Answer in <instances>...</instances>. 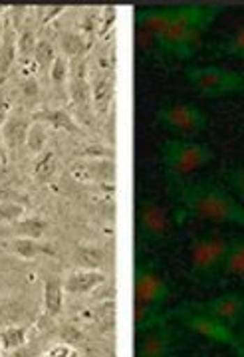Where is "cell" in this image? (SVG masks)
Instances as JSON below:
<instances>
[{
  "mask_svg": "<svg viewBox=\"0 0 244 357\" xmlns=\"http://www.w3.org/2000/svg\"><path fill=\"white\" fill-rule=\"evenodd\" d=\"M171 183H175L177 222L203 218L244 229V206L222 187L213 183H185L183 178H171Z\"/></svg>",
  "mask_w": 244,
  "mask_h": 357,
  "instance_id": "cell-1",
  "label": "cell"
},
{
  "mask_svg": "<svg viewBox=\"0 0 244 357\" xmlns=\"http://www.w3.org/2000/svg\"><path fill=\"white\" fill-rule=\"evenodd\" d=\"M224 8L219 4H189L175 6L173 18L163 36L157 42V50L175 60L193 58L205 32Z\"/></svg>",
  "mask_w": 244,
  "mask_h": 357,
  "instance_id": "cell-2",
  "label": "cell"
},
{
  "mask_svg": "<svg viewBox=\"0 0 244 357\" xmlns=\"http://www.w3.org/2000/svg\"><path fill=\"white\" fill-rule=\"evenodd\" d=\"M187 82L203 98L219 100L244 93V72L229 70L222 66H189L185 70Z\"/></svg>",
  "mask_w": 244,
  "mask_h": 357,
  "instance_id": "cell-3",
  "label": "cell"
},
{
  "mask_svg": "<svg viewBox=\"0 0 244 357\" xmlns=\"http://www.w3.org/2000/svg\"><path fill=\"white\" fill-rule=\"evenodd\" d=\"M213 149L191 139H169L161 147V161L171 178H185L189 173L213 161Z\"/></svg>",
  "mask_w": 244,
  "mask_h": 357,
  "instance_id": "cell-4",
  "label": "cell"
},
{
  "mask_svg": "<svg viewBox=\"0 0 244 357\" xmlns=\"http://www.w3.org/2000/svg\"><path fill=\"white\" fill-rule=\"evenodd\" d=\"M155 121L167 131L181 135V139H187L208 128V115L195 103L163 105L161 109H157Z\"/></svg>",
  "mask_w": 244,
  "mask_h": 357,
  "instance_id": "cell-5",
  "label": "cell"
},
{
  "mask_svg": "<svg viewBox=\"0 0 244 357\" xmlns=\"http://www.w3.org/2000/svg\"><path fill=\"white\" fill-rule=\"evenodd\" d=\"M167 318H179L191 332L199 333V335H203V337L215 342V344L229 345L234 351L238 349V335L234 333L232 328L224 326L222 321L213 318V316H208V314L197 312L189 304L175 307L173 312H167Z\"/></svg>",
  "mask_w": 244,
  "mask_h": 357,
  "instance_id": "cell-6",
  "label": "cell"
},
{
  "mask_svg": "<svg viewBox=\"0 0 244 357\" xmlns=\"http://www.w3.org/2000/svg\"><path fill=\"white\" fill-rule=\"evenodd\" d=\"M229 248V238L224 236H201L193 243L191 248V270L201 280H213L220 278L224 256Z\"/></svg>",
  "mask_w": 244,
  "mask_h": 357,
  "instance_id": "cell-7",
  "label": "cell"
},
{
  "mask_svg": "<svg viewBox=\"0 0 244 357\" xmlns=\"http://www.w3.org/2000/svg\"><path fill=\"white\" fill-rule=\"evenodd\" d=\"M133 296L137 306L161 310L169 298V284L155 268L137 264L133 272Z\"/></svg>",
  "mask_w": 244,
  "mask_h": 357,
  "instance_id": "cell-8",
  "label": "cell"
},
{
  "mask_svg": "<svg viewBox=\"0 0 244 357\" xmlns=\"http://www.w3.org/2000/svg\"><path fill=\"white\" fill-rule=\"evenodd\" d=\"M177 222L175 213L171 215L163 204L155 201H143L137 206V230L147 241H163L171 234Z\"/></svg>",
  "mask_w": 244,
  "mask_h": 357,
  "instance_id": "cell-9",
  "label": "cell"
},
{
  "mask_svg": "<svg viewBox=\"0 0 244 357\" xmlns=\"http://www.w3.org/2000/svg\"><path fill=\"white\" fill-rule=\"evenodd\" d=\"M189 306L197 310V312H203L208 314L213 318H217L222 321L224 326H229L234 330V326H238L244 319V296L243 294H222L219 298H213L208 302H193Z\"/></svg>",
  "mask_w": 244,
  "mask_h": 357,
  "instance_id": "cell-10",
  "label": "cell"
},
{
  "mask_svg": "<svg viewBox=\"0 0 244 357\" xmlns=\"http://www.w3.org/2000/svg\"><path fill=\"white\" fill-rule=\"evenodd\" d=\"M173 347V332L167 324H159L142 333V342L137 347V357H169Z\"/></svg>",
  "mask_w": 244,
  "mask_h": 357,
  "instance_id": "cell-11",
  "label": "cell"
},
{
  "mask_svg": "<svg viewBox=\"0 0 244 357\" xmlns=\"http://www.w3.org/2000/svg\"><path fill=\"white\" fill-rule=\"evenodd\" d=\"M30 126H32V115H26L22 112H13L10 114V117L4 123V128L0 129V139H2L6 153L16 151L22 145H26V135H28Z\"/></svg>",
  "mask_w": 244,
  "mask_h": 357,
  "instance_id": "cell-12",
  "label": "cell"
},
{
  "mask_svg": "<svg viewBox=\"0 0 244 357\" xmlns=\"http://www.w3.org/2000/svg\"><path fill=\"white\" fill-rule=\"evenodd\" d=\"M10 14L2 16V34H0V77H6V74L13 70L16 62V38L18 30L13 26Z\"/></svg>",
  "mask_w": 244,
  "mask_h": 357,
  "instance_id": "cell-13",
  "label": "cell"
},
{
  "mask_svg": "<svg viewBox=\"0 0 244 357\" xmlns=\"http://www.w3.org/2000/svg\"><path fill=\"white\" fill-rule=\"evenodd\" d=\"M227 276H244V236H234L229 241L220 278Z\"/></svg>",
  "mask_w": 244,
  "mask_h": 357,
  "instance_id": "cell-14",
  "label": "cell"
},
{
  "mask_svg": "<svg viewBox=\"0 0 244 357\" xmlns=\"http://www.w3.org/2000/svg\"><path fill=\"white\" fill-rule=\"evenodd\" d=\"M6 250L22 260H34L42 255H54L50 244H42L36 238H8Z\"/></svg>",
  "mask_w": 244,
  "mask_h": 357,
  "instance_id": "cell-15",
  "label": "cell"
},
{
  "mask_svg": "<svg viewBox=\"0 0 244 357\" xmlns=\"http://www.w3.org/2000/svg\"><path fill=\"white\" fill-rule=\"evenodd\" d=\"M46 220L40 217H30V218H20L13 225H6V229L2 234L6 236H13V238H40L46 230Z\"/></svg>",
  "mask_w": 244,
  "mask_h": 357,
  "instance_id": "cell-16",
  "label": "cell"
},
{
  "mask_svg": "<svg viewBox=\"0 0 244 357\" xmlns=\"http://www.w3.org/2000/svg\"><path fill=\"white\" fill-rule=\"evenodd\" d=\"M30 115H32L34 121H42L46 126L62 129V131H68V133H77L79 131L76 119H72V115L64 112V109H40V112H34Z\"/></svg>",
  "mask_w": 244,
  "mask_h": 357,
  "instance_id": "cell-17",
  "label": "cell"
},
{
  "mask_svg": "<svg viewBox=\"0 0 244 357\" xmlns=\"http://www.w3.org/2000/svg\"><path fill=\"white\" fill-rule=\"evenodd\" d=\"M103 282V274L96 272V270H82V272H74L66 278L64 290L70 294H86L91 288H96L98 284Z\"/></svg>",
  "mask_w": 244,
  "mask_h": 357,
  "instance_id": "cell-18",
  "label": "cell"
},
{
  "mask_svg": "<svg viewBox=\"0 0 244 357\" xmlns=\"http://www.w3.org/2000/svg\"><path fill=\"white\" fill-rule=\"evenodd\" d=\"M64 306V286L58 278H48L44 282V310L48 316H60Z\"/></svg>",
  "mask_w": 244,
  "mask_h": 357,
  "instance_id": "cell-19",
  "label": "cell"
},
{
  "mask_svg": "<svg viewBox=\"0 0 244 357\" xmlns=\"http://www.w3.org/2000/svg\"><path fill=\"white\" fill-rule=\"evenodd\" d=\"M215 54L222 56V58L244 62V26H241L238 30H234L232 34H229L227 38L222 40L219 46L215 48Z\"/></svg>",
  "mask_w": 244,
  "mask_h": 357,
  "instance_id": "cell-20",
  "label": "cell"
},
{
  "mask_svg": "<svg viewBox=\"0 0 244 357\" xmlns=\"http://www.w3.org/2000/svg\"><path fill=\"white\" fill-rule=\"evenodd\" d=\"M48 141V131H46V123L42 121H34L32 119V126L28 129V135H26V149L32 155H42L44 153V145Z\"/></svg>",
  "mask_w": 244,
  "mask_h": 357,
  "instance_id": "cell-21",
  "label": "cell"
},
{
  "mask_svg": "<svg viewBox=\"0 0 244 357\" xmlns=\"http://www.w3.org/2000/svg\"><path fill=\"white\" fill-rule=\"evenodd\" d=\"M36 44H38V38H36L34 28L22 26V28L18 30V38H16V58H20V60L34 58Z\"/></svg>",
  "mask_w": 244,
  "mask_h": 357,
  "instance_id": "cell-22",
  "label": "cell"
},
{
  "mask_svg": "<svg viewBox=\"0 0 244 357\" xmlns=\"http://www.w3.org/2000/svg\"><path fill=\"white\" fill-rule=\"evenodd\" d=\"M26 337H28V328L8 326L0 332V347L4 351H16L26 344Z\"/></svg>",
  "mask_w": 244,
  "mask_h": 357,
  "instance_id": "cell-23",
  "label": "cell"
},
{
  "mask_svg": "<svg viewBox=\"0 0 244 357\" xmlns=\"http://www.w3.org/2000/svg\"><path fill=\"white\" fill-rule=\"evenodd\" d=\"M58 169V157L54 151H44L42 155H38V161L34 165V178L38 183H46L48 178L56 173Z\"/></svg>",
  "mask_w": 244,
  "mask_h": 357,
  "instance_id": "cell-24",
  "label": "cell"
},
{
  "mask_svg": "<svg viewBox=\"0 0 244 357\" xmlns=\"http://www.w3.org/2000/svg\"><path fill=\"white\" fill-rule=\"evenodd\" d=\"M56 58H58V54L54 50V44H52L50 40H38L36 50H34V62H36L40 70L50 72V68Z\"/></svg>",
  "mask_w": 244,
  "mask_h": 357,
  "instance_id": "cell-25",
  "label": "cell"
},
{
  "mask_svg": "<svg viewBox=\"0 0 244 357\" xmlns=\"http://www.w3.org/2000/svg\"><path fill=\"white\" fill-rule=\"evenodd\" d=\"M26 204L18 203L14 199L0 201V225H13L16 220L24 217Z\"/></svg>",
  "mask_w": 244,
  "mask_h": 357,
  "instance_id": "cell-26",
  "label": "cell"
},
{
  "mask_svg": "<svg viewBox=\"0 0 244 357\" xmlns=\"http://www.w3.org/2000/svg\"><path fill=\"white\" fill-rule=\"evenodd\" d=\"M60 42H62V50H64L66 56H70V58H79L84 52H86V40L82 38L79 34L76 32H64L62 36H60Z\"/></svg>",
  "mask_w": 244,
  "mask_h": 357,
  "instance_id": "cell-27",
  "label": "cell"
},
{
  "mask_svg": "<svg viewBox=\"0 0 244 357\" xmlns=\"http://www.w3.org/2000/svg\"><path fill=\"white\" fill-rule=\"evenodd\" d=\"M224 178L229 183L232 191L238 195V199H243L244 203V167H232L224 173Z\"/></svg>",
  "mask_w": 244,
  "mask_h": 357,
  "instance_id": "cell-28",
  "label": "cell"
},
{
  "mask_svg": "<svg viewBox=\"0 0 244 357\" xmlns=\"http://www.w3.org/2000/svg\"><path fill=\"white\" fill-rule=\"evenodd\" d=\"M20 91H22V96H24V100H34V98H38L40 96V88H38V82H36V77L28 76L24 77L22 82H20Z\"/></svg>",
  "mask_w": 244,
  "mask_h": 357,
  "instance_id": "cell-29",
  "label": "cell"
},
{
  "mask_svg": "<svg viewBox=\"0 0 244 357\" xmlns=\"http://www.w3.org/2000/svg\"><path fill=\"white\" fill-rule=\"evenodd\" d=\"M13 114V103L10 100L0 91V129L4 128V123H6V119L10 117Z\"/></svg>",
  "mask_w": 244,
  "mask_h": 357,
  "instance_id": "cell-30",
  "label": "cell"
},
{
  "mask_svg": "<svg viewBox=\"0 0 244 357\" xmlns=\"http://www.w3.org/2000/svg\"><path fill=\"white\" fill-rule=\"evenodd\" d=\"M62 10H64V6H38V8H36V13L40 14L42 22H48L50 18L62 14Z\"/></svg>",
  "mask_w": 244,
  "mask_h": 357,
  "instance_id": "cell-31",
  "label": "cell"
},
{
  "mask_svg": "<svg viewBox=\"0 0 244 357\" xmlns=\"http://www.w3.org/2000/svg\"><path fill=\"white\" fill-rule=\"evenodd\" d=\"M40 357H74V349L70 347V345H56V347H52L48 349L44 356Z\"/></svg>",
  "mask_w": 244,
  "mask_h": 357,
  "instance_id": "cell-32",
  "label": "cell"
},
{
  "mask_svg": "<svg viewBox=\"0 0 244 357\" xmlns=\"http://www.w3.org/2000/svg\"><path fill=\"white\" fill-rule=\"evenodd\" d=\"M0 161H2V165H6V161H8V153L2 145V139H0Z\"/></svg>",
  "mask_w": 244,
  "mask_h": 357,
  "instance_id": "cell-33",
  "label": "cell"
},
{
  "mask_svg": "<svg viewBox=\"0 0 244 357\" xmlns=\"http://www.w3.org/2000/svg\"><path fill=\"white\" fill-rule=\"evenodd\" d=\"M236 356L244 357V335H238V349H236Z\"/></svg>",
  "mask_w": 244,
  "mask_h": 357,
  "instance_id": "cell-34",
  "label": "cell"
},
{
  "mask_svg": "<svg viewBox=\"0 0 244 357\" xmlns=\"http://www.w3.org/2000/svg\"><path fill=\"white\" fill-rule=\"evenodd\" d=\"M0 165H2V161H0Z\"/></svg>",
  "mask_w": 244,
  "mask_h": 357,
  "instance_id": "cell-35",
  "label": "cell"
},
{
  "mask_svg": "<svg viewBox=\"0 0 244 357\" xmlns=\"http://www.w3.org/2000/svg\"><path fill=\"white\" fill-rule=\"evenodd\" d=\"M0 349H2V347H0Z\"/></svg>",
  "mask_w": 244,
  "mask_h": 357,
  "instance_id": "cell-36",
  "label": "cell"
}]
</instances>
